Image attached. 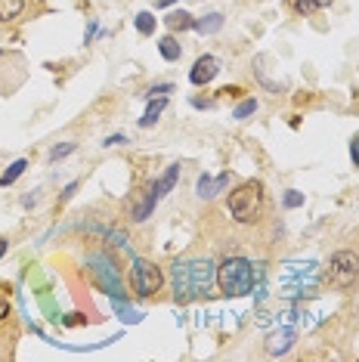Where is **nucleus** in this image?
I'll return each instance as SVG.
<instances>
[{
    "label": "nucleus",
    "mask_w": 359,
    "mask_h": 362,
    "mask_svg": "<svg viewBox=\"0 0 359 362\" xmlns=\"http://www.w3.org/2000/svg\"><path fill=\"white\" fill-rule=\"evenodd\" d=\"M217 71H220V62H217L214 56H198L189 71V81L195 84V87H204V84H211L217 78Z\"/></svg>",
    "instance_id": "nucleus-9"
},
{
    "label": "nucleus",
    "mask_w": 359,
    "mask_h": 362,
    "mask_svg": "<svg viewBox=\"0 0 359 362\" xmlns=\"http://www.w3.org/2000/svg\"><path fill=\"white\" fill-rule=\"evenodd\" d=\"M164 22H168V28H170V31H189L192 25H195V19H192L186 10H174L168 19H164Z\"/></svg>",
    "instance_id": "nucleus-13"
},
{
    "label": "nucleus",
    "mask_w": 359,
    "mask_h": 362,
    "mask_svg": "<svg viewBox=\"0 0 359 362\" xmlns=\"http://www.w3.org/2000/svg\"><path fill=\"white\" fill-rule=\"evenodd\" d=\"M130 285H134V291L139 294V298H152V294L164 285V273L155 266V263L137 257L134 263H130Z\"/></svg>",
    "instance_id": "nucleus-5"
},
{
    "label": "nucleus",
    "mask_w": 359,
    "mask_h": 362,
    "mask_svg": "<svg viewBox=\"0 0 359 362\" xmlns=\"http://www.w3.org/2000/svg\"><path fill=\"white\" fill-rule=\"evenodd\" d=\"M217 285L226 298H238L254 288V266L245 257H226L217 266Z\"/></svg>",
    "instance_id": "nucleus-3"
},
{
    "label": "nucleus",
    "mask_w": 359,
    "mask_h": 362,
    "mask_svg": "<svg viewBox=\"0 0 359 362\" xmlns=\"http://www.w3.org/2000/svg\"><path fill=\"white\" fill-rule=\"evenodd\" d=\"M112 307H115V313L121 316L124 322H139V313L134 310V307L124 304V298H112Z\"/></svg>",
    "instance_id": "nucleus-19"
},
{
    "label": "nucleus",
    "mask_w": 359,
    "mask_h": 362,
    "mask_svg": "<svg viewBox=\"0 0 359 362\" xmlns=\"http://www.w3.org/2000/svg\"><path fill=\"white\" fill-rule=\"evenodd\" d=\"M285 3H288V10L295 12V16H310V12L319 10L316 0H285Z\"/></svg>",
    "instance_id": "nucleus-17"
},
{
    "label": "nucleus",
    "mask_w": 359,
    "mask_h": 362,
    "mask_svg": "<svg viewBox=\"0 0 359 362\" xmlns=\"http://www.w3.org/2000/svg\"><path fill=\"white\" fill-rule=\"evenodd\" d=\"M158 53H161L168 62H177V59L183 56V47H180L174 37H161V41H158Z\"/></svg>",
    "instance_id": "nucleus-15"
},
{
    "label": "nucleus",
    "mask_w": 359,
    "mask_h": 362,
    "mask_svg": "<svg viewBox=\"0 0 359 362\" xmlns=\"http://www.w3.org/2000/svg\"><path fill=\"white\" fill-rule=\"evenodd\" d=\"M226 210H229V217L236 223H242V226L257 223L263 217V210H267V195H263V186L257 180L242 183L236 192H229V199H226Z\"/></svg>",
    "instance_id": "nucleus-2"
},
{
    "label": "nucleus",
    "mask_w": 359,
    "mask_h": 362,
    "mask_svg": "<svg viewBox=\"0 0 359 362\" xmlns=\"http://www.w3.org/2000/svg\"><path fill=\"white\" fill-rule=\"evenodd\" d=\"M25 10V0H0V22H10Z\"/></svg>",
    "instance_id": "nucleus-16"
},
{
    "label": "nucleus",
    "mask_w": 359,
    "mask_h": 362,
    "mask_svg": "<svg viewBox=\"0 0 359 362\" xmlns=\"http://www.w3.org/2000/svg\"><path fill=\"white\" fill-rule=\"evenodd\" d=\"M295 338H297L295 328H282V332L270 334V341H267V353H270V356H282V353H288V350H291Z\"/></svg>",
    "instance_id": "nucleus-10"
},
{
    "label": "nucleus",
    "mask_w": 359,
    "mask_h": 362,
    "mask_svg": "<svg viewBox=\"0 0 359 362\" xmlns=\"http://www.w3.org/2000/svg\"><path fill=\"white\" fill-rule=\"evenodd\" d=\"M71 152H75V143H65V146L53 149V152H50V158H53V161H56V158H65V155H71Z\"/></svg>",
    "instance_id": "nucleus-23"
},
{
    "label": "nucleus",
    "mask_w": 359,
    "mask_h": 362,
    "mask_svg": "<svg viewBox=\"0 0 359 362\" xmlns=\"http://www.w3.org/2000/svg\"><path fill=\"white\" fill-rule=\"evenodd\" d=\"M158 6H170V3H177V0H155Z\"/></svg>",
    "instance_id": "nucleus-27"
},
{
    "label": "nucleus",
    "mask_w": 359,
    "mask_h": 362,
    "mask_svg": "<svg viewBox=\"0 0 359 362\" xmlns=\"http://www.w3.org/2000/svg\"><path fill=\"white\" fill-rule=\"evenodd\" d=\"M359 275V254L353 251H338L329 263V279L335 285H353V279Z\"/></svg>",
    "instance_id": "nucleus-7"
},
{
    "label": "nucleus",
    "mask_w": 359,
    "mask_h": 362,
    "mask_svg": "<svg viewBox=\"0 0 359 362\" xmlns=\"http://www.w3.org/2000/svg\"><path fill=\"white\" fill-rule=\"evenodd\" d=\"M137 31L139 35H152L155 31V16L152 12H137Z\"/></svg>",
    "instance_id": "nucleus-20"
},
{
    "label": "nucleus",
    "mask_w": 359,
    "mask_h": 362,
    "mask_svg": "<svg viewBox=\"0 0 359 362\" xmlns=\"http://www.w3.org/2000/svg\"><path fill=\"white\" fill-rule=\"evenodd\" d=\"M90 269H93V275L99 279V285H103L105 291L112 294V298H124L121 282H118V273H115V266H112V260H105V257H90Z\"/></svg>",
    "instance_id": "nucleus-8"
},
{
    "label": "nucleus",
    "mask_w": 359,
    "mask_h": 362,
    "mask_svg": "<svg viewBox=\"0 0 359 362\" xmlns=\"http://www.w3.org/2000/svg\"><path fill=\"white\" fill-rule=\"evenodd\" d=\"M319 3V10H322V6H331V0H316Z\"/></svg>",
    "instance_id": "nucleus-28"
},
{
    "label": "nucleus",
    "mask_w": 359,
    "mask_h": 362,
    "mask_svg": "<svg viewBox=\"0 0 359 362\" xmlns=\"http://www.w3.org/2000/svg\"><path fill=\"white\" fill-rule=\"evenodd\" d=\"M192 28H195L198 35H217V31L223 28V16H220V12H208V16L195 19V25H192Z\"/></svg>",
    "instance_id": "nucleus-12"
},
{
    "label": "nucleus",
    "mask_w": 359,
    "mask_h": 362,
    "mask_svg": "<svg viewBox=\"0 0 359 362\" xmlns=\"http://www.w3.org/2000/svg\"><path fill=\"white\" fill-rule=\"evenodd\" d=\"M164 109H168V100H164V96H161V100H152L149 109H146V115L139 118V127H152V124L158 121V115H161Z\"/></svg>",
    "instance_id": "nucleus-14"
},
{
    "label": "nucleus",
    "mask_w": 359,
    "mask_h": 362,
    "mask_svg": "<svg viewBox=\"0 0 359 362\" xmlns=\"http://www.w3.org/2000/svg\"><path fill=\"white\" fill-rule=\"evenodd\" d=\"M226 183H229V174H220L217 180H211V177H198V186L195 189H198V195H202V199H214V195L220 192Z\"/></svg>",
    "instance_id": "nucleus-11"
},
{
    "label": "nucleus",
    "mask_w": 359,
    "mask_h": 362,
    "mask_svg": "<svg viewBox=\"0 0 359 362\" xmlns=\"http://www.w3.org/2000/svg\"><path fill=\"white\" fill-rule=\"evenodd\" d=\"M3 254H6V242L0 239V257H3Z\"/></svg>",
    "instance_id": "nucleus-29"
},
{
    "label": "nucleus",
    "mask_w": 359,
    "mask_h": 362,
    "mask_svg": "<svg viewBox=\"0 0 359 362\" xmlns=\"http://www.w3.org/2000/svg\"><path fill=\"white\" fill-rule=\"evenodd\" d=\"M285 208H301L304 205V195L301 192H285Z\"/></svg>",
    "instance_id": "nucleus-22"
},
{
    "label": "nucleus",
    "mask_w": 359,
    "mask_h": 362,
    "mask_svg": "<svg viewBox=\"0 0 359 362\" xmlns=\"http://www.w3.org/2000/svg\"><path fill=\"white\" fill-rule=\"evenodd\" d=\"M282 288H285V298H304L316 288V263H288L282 275Z\"/></svg>",
    "instance_id": "nucleus-4"
},
{
    "label": "nucleus",
    "mask_w": 359,
    "mask_h": 362,
    "mask_svg": "<svg viewBox=\"0 0 359 362\" xmlns=\"http://www.w3.org/2000/svg\"><path fill=\"white\" fill-rule=\"evenodd\" d=\"M118 143H124V136H109V140H105V146H118Z\"/></svg>",
    "instance_id": "nucleus-26"
},
{
    "label": "nucleus",
    "mask_w": 359,
    "mask_h": 362,
    "mask_svg": "<svg viewBox=\"0 0 359 362\" xmlns=\"http://www.w3.org/2000/svg\"><path fill=\"white\" fill-rule=\"evenodd\" d=\"M25 168H28V161H25V158H19L16 164H10V170H6L3 177H0V183H3V186H10V183H16L19 177L25 174Z\"/></svg>",
    "instance_id": "nucleus-18"
},
{
    "label": "nucleus",
    "mask_w": 359,
    "mask_h": 362,
    "mask_svg": "<svg viewBox=\"0 0 359 362\" xmlns=\"http://www.w3.org/2000/svg\"><path fill=\"white\" fill-rule=\"evenodd\" d=\"M214 282H217V266L208 257L174 263V300L177 304H189V300L208 294Z\"/></svg>",
    "instance_id": "nucleus-1"
},
{
    "label": "nucleus",
    "mask_w": 359,
    "mask_h": 362,
    "mask_svg": "<svg viewBox=\"0 0 359 362\" xmlns=\"http://www.w3.org/2000/svg\"><path fill=\"white\" fill-rule=\"evenodd\" d=\"M177 177H180V164H170V168H168V174H164L158 183H152L149 189H146V199H143V201H139V205L134 208V220H137V223H143L146 217H149L152 210H155L158 201L164 199V192H170V189H174Z\"/></svg>",
    "instance_id": "nucleus-6"
},
{
    "label": "nucleus",
    "mask_w": 359,
    "mask_h": 362,
    "mask_svg": "<svg viewBox=\"0 0 359 362\" xmlns=\"http://www.w3.org/2000/svg\"><path fill=\"white\" fill-rule=\"evenodd\" d=\"M257 111V102L254 100H245L242 105H238L236 111H232V118H238V121H242V118H248V115H254Z\"/></svg>",
    "instance_id": "nucleus-21"
},
{
    "label": "nucleus",
    "mask_w": 359,
    "mask_h": 362,
    "mask_svg": "<svg viewBox=\"0 0 359 362\" xmlns=\"http://www.w3.org/2000/svg\"><path fill=\"white\" fill-rule=\"evenodd\" d=\"M168 90H170V84H158V87H152V90H149V93H152V96H155V93H168Z\"/></svg>",
    "instance_id": "nucleus-25"
},
{
    "label": "nucleus",
    "mask_w": 359,
    "mask_h": 362,
    "mask_svg": "<svg viewBox=\"0 0 359 362\" xmlns=\"http://www.w3.org/2000/svg\"><path fill=\"white\" fill-rule=\"evenodd\" d=\"M350 158H353V164L359 168V136H353V140H350Z\"/></svg>",
    "instance_id": "nucleus-24"
}]
</instances>
